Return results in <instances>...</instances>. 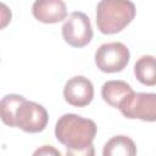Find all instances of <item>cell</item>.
<instances>
[{
    "label": "cell",
    "instance_id": "1",
    "mask_svg": "<svg viewBox=\"0 0 156 156\" xmlns=\"http://www.w3.org/2000/svg\"><path fill=\"white\" fill-rule=\"evenodd\" d=\"M98 127L93 119L76 113L61 116L55 127L56 139L69 150H80L93 144Z\"/></svg>",
    "mask_w": 156,
    "mask_h": 156
},
{
    "label": "cell",
    "instance_id": "2",
    "mask_svg": "<svg viewBox=\"0 0 156 156\" xmlns=\"http://www.w3.org/2000/svg\"><path fill=\"white\" fill-rule=\"evenodd\" d=\"M135 5L128 0H102L96 6V26L102 34H116L135 17Z\"/></svg>",
    "mask_w": 156,
    "mask_h": 156
},
{
    "label": "cell",
    "instance_id": "3",
    "mask_svg": "<svg viewBox=\"0 0 156 156\" xmlns=\"http://www.w3.org/2000/svg\"><path fill=\"white\" fill-rule=\"evenodd\" d=\"M130 58L129 49L119 41L102 44L95 52V65L105 73H116L126 68Z\"/></svg>",
    "mask_w": 156,
    "mask_h": 156
},
{
    "label": "cell",
    "instance_id": "4",
    "mask_svg": "<svg viewBox=\"0 0 156 156\" xmlns=\"http://www.w3.org/2000/svg\"><path fill=\"white\" fill-rule=\"evenodd\" d=\"M62 37L63 40L73 48L88 45L93 38L90 18L84 12H72L62 26Z\"/></svg>",
    "mask_w": 156,
    "mask_h": 156
},
{
    "label": "cell",
    "instance_id": "5",
    "mask_svg": "<svg viewBox=\"0 0 156 156\" xmlns=\"http://www.w3.org/2000/svg\"><path fill=\"white\" fill-rule=\"evenodd\" d=\"M49 115L45 107L34 101L24 100L15 115V124L26 133L43 132L48 124Z\"/></svg>",
    "mask_w": 156,
    "mask_h": 156
},
{
    "label": "cell",
    "instance_id": "6",
    "mask_svg": "<svg viewBox=\"0 0 156 156\" xmlns=\"http://www.w3.org/2000/svg\"><path fill=\"white\" fill-rule=\"evenodd\" d=\"M119 111L129 119L138 118L146 122H154L156 119V94L134 93Z\"/></svg>",
    "mask_w": 156,
    "mask_h": 156
},
{
    "label": "cell",
    "instance_id": "7",
    "mask_svg": "<svg viewBox=\"0 0 156 156\" xmlns=\"http://www.w3.org/2000/svg\"><path fill=\"white\" fill-rule=\"evenodd\" d=\"M63 98L72 106L84 107L93 101V83L84 76H74L66 82L63 88Z\"/></svg>",
    "mask_w": 156,
    "mask_h": 156
},
{
    "label": "cell",
    "instance_id": "8",
    "mask_svg": "<svg viewBox=\"0 0 156 156\" xmlns=\"http://www.w3.org/2000/svg\"><path fill=\"white\" fill-rule=\"evenodd\" d=\"M32 13L43 23H57L66 18L67 9L62 0H38L33 2Z\"/></svg>",
    "mask_w": 156,
    "mask_h": 156
},
{
    "label": "cell",
    "instance_id": "9",
    "mask_svg": "<svg viewBox=\"0 0 156 156\" xmlns=\"http://www.w3.org/2000/svg\"><path fill=\"white\" fill-rule=\"evenodd\" d=\"M133 94L134 90L132 87L123 80H108L104 83L101 88V96L104 101L118 110L124 106Z\"/></svg>",
    "mask_w": 156,
    "mask_h": 156
},
{
    "label": "cell",
    "instance_id": "10",
    "mask_svg": "<svg viewBox=\"0 0 156 156\" xmlns=\"http://www.w3.org/2000/svg\"><path fill=\"white\" fill-rule=\"evenodd\" d=\"M102 156H136V145L127 135H116L104 145Z\"/></svg>",
    "mask_w": 156,
    "mask_h": 156
},
{
    "label": "cell",
    "instance_id": "11",
    "mask_svg": "<svg viewBox=\"0 0 156 156\" xmlns=\"http://www.w3.org/2000/svg\"><path fill=\"white\" fill-rule=\"evenodd\" d=\"M134 74L136 79L144 84L152 87L156 84V66L155 57L151 55L141 56L134 65Z\"/></svg>",
    "mask_w": 156,
    "mask_h": 156
},
{
    "label": "cell",
    "instance_id": "12",
    "mask_svg": "<svg viewBox=\"0 0 156 156\" xmlns=\"http://www.w3.org/2000/svg\"><path fill=\"white\" fill-rule=\"evenodd\" d=\"M26 100L24 96L18 94H7L0 100V118L9 127H16L15 115L18 106Z\"/></svg>",
    "mask_w": 156,
    "mask_h": 156
},
{
    "label": "cell",
    "instance_id": "13",
    "mask_svg": "<svg viewBox=\"0 0 156 156\" xmlns=\"http://www.w3.org/2000/svg\"><path fill=\"white\" fill-rule=\"evenodd\" d=\"M11 18H12V12L10 7L6 4L0 2V30L7 27V24L11 22Z\"/></svg>",
    "mask_w": 156,
    "mask_h": 156
},
{
    "label": "cell",
    "instance_id": "14",
    "mask_svg": "<svg viewBox=\"0 0 156 156\" xmlns=\"http://www.w3.org/2000/svg\"><path fill=\"white\" fill-rule=\"evenodd\" d=\"M32 156H61V152L52 145H43L39 146Z\"/></svg>",
    "mask_w": 156,
    "mask_h": 156
},
{
    "label": "cell",
    "instance_id": "15",
    "mask_svg": "<svg viewBox=\"0 0 156 156\" xmlns=\"http://www.w3.org/2000/svg\"><path fill=\"white\" fill-rule=\"evenodd\" d=\"M66 156H95V147L93 144L88 145L84 149L80 150H69L67 149Z\"/></svg>",
    "mask_w": 156,
    "mask_h": 156
}]
</instances>
